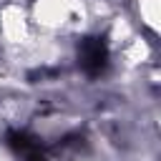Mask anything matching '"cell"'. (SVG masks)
<instances>
[{
  "label": "cell",
  "instance_id": "6da1fadb",
  "mask_svg": "<svg viewBox=\"0 0 161 161\" xmlns=\"http://www.w3.org/2000/svg\"><path fill=\"white\" fill-rule=\"evenodd\" d=\"M80 63H83V68L91 75H98L108 65V48H106V43L98 40V38L86 40L83 48H80Z\"/></svg>",
  "mask_w": 161,
  "mask_h": 161
}]
</instances>
